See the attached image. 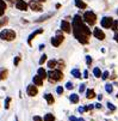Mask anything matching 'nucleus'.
Returning <instances> with one entry per match:
<instances>
[{
	"label": "nucleus",
	"instance_id": "f257e3e1",
	"mask_svg": "<svg viewBox=\"0 0 118 121\" xmlns=\"http://www.w3.org/2000/svg\"><path fill=\"white\" fill-rule=\"evenodd\" d=\"M73 32L75 39L82 43V44H87L88 43V37L91 36V30L88 26L83 24V19H81L80 16H75L73 19Z\"/></svg>",
	"mask_w": 118,
	"mask_h": 121
},
{
	"label": "nucleus",
	"instance_id": "f03ea898",
	"mask_svg": "<svg viewBox=\"0 0 118 121\" xmlns=\"http://www.w3.org/2000/svg\"><path fill=\"white\" fill-rule=\"evenodd\" d=\"M0 39L4 41H13L16 39V32L11 29H4L0 32Z\"/></svg>",
	"mask_w": 118,
	"mask_h": 121
},
{
	"label": "nucleus",
	"instance_id": "7ed1b4c3",
	"mask_svg": "<svg viewBox=\"0 0 118 121\" xmlns=\"http://www.w3.org/2000/svg\"><path fill=\"white\" fill-rule=\"evenodd\" d=\"M83 22H86V23L90 24V25H94L95 22H97V16H95V13H93L92 11L85 12V14H83Z\"/></svg>",
	"mask_w": 118,
	"mask_h": 121
},
{
	"label": "nucleus",
	"instance_id": "20e7f679",
	"mask_svg": "<svg viewBox=\"0 0 118 121\" xmlns=\"http://www.w3.org/2000/svg\"><path fill=\"white\" fill-rule=\"evenodd\" d=\"M48 78L50 82H59L63 78V74L60 70H53L48 73Z\"/></svg>",
	"mask_w": 118,
	"mask_h": 121
},
{
	"label": "nucleus",
	"instance_id": "39448f33",
	"mask_svg": "<svg viewBox=\"0 0 118 121\" xmlns=\"http://www.w3.org/2000/svg\"><path fill=\"white\" fill-rule=\"evenodd\" d=\"M29 6H30V9L32 11H36V12H39V11L43 10L42 5L39 4V1H37V0H32V1H30L29 3Z\"/></svg>",
	"mask_w": 118,
	"mask_h": 121
},
{
	"label": "nucleus",
	"instance_id": "423d86ee",
	"mask_svg": "<svg viewBox=\"0 0 118 121\" xmlns=\"http://www.w3.org/2000/svg\"><path fill=\"white\" fill-rule=\"evenodd\" d=\"M113 24V18L112 17H104L102 19V26L105 29H110Z\"/></svg>",
	"mask_w": 118,
	"mask_h": 121
},
{
	"label": "nucleus",
	"instance_id": "0eeeda50",
	"mask_svg": "<svg viewBox=\"0 0 118 121\" xmlns=\"http://www.w3.org/2000/svg\"><path fill=\"white\" fill-rule=\"evenodd\" d=\"M93 35L95 36V39H98V40H100V41H103V40L105 39V34H104V31H103L102 29H99V28H95V29H94Z\"/></svg>",
	"mask_w": 118,
	"mask_h": 121
},
{
	"label": "nucleus",
	"instance_id": "6e6552de",
	"mask_svg": "<svg viewBox=\"0 0 118 121\" xmlns=\"http://www.w3.org/2000/svg\"><path fill=\"white\" fill-rule=\"evenodd\" d=\"M63 40H64V37H63L62 35H57V36H55V37L51 39V44H53L54 47H59V46L63 42Z\"/></svg>",
	"mask_w": 118,
	"mask_h": 121
},
{
	"label": "nucleus",
	"instance_id": "1a4fd4ad",
	"mask_svg": "<svg viewBox=\"0 0 118 121\" xmlns=\"http://www.w3.org/2000/svg\"><path fill=\"white\" fill-rule=\"evenodd\" d=\"M26 92H28L29 96L33 97V96H36V95H37L38 89H37V86H35V85H29V86H28V89H26Z\"/></svg>",
	"mask_w": 118,
	"mask_h": 121
},
{
	"label": "nucleus",
	"instance_id": "9d476101",
	"mask_svg": "<svg viewBox=\"0 0 118 121\" xmlns=\"http://www.w3.org/2000/svg\"><path fill=\"white\" fill-rule=\"evenodd\" d=\"M28 4L24 1V0H17V3H16V7L20 10V11H26L28 10Z\"/></svg>",
	"mask_w": 118,
	"mask_h": 121
},
{
	"label": "nucleus",
	"instance_id": "9b49d317",
	"mask_svg": "<svg viewBox=\"0 0 118 121\" xmlns=\"http://www.w3.org/2000/svg\"><path fill=\"white\" fill-rule=\"evenodd\" d=\"M61 29H62V31H64L67 34H69L72 31V26H71V24L67 21H62L61 22Z\"/></svg>",
	"mask_w": 118,
	"mask_h": 121
},
{
	"label": "nucleus",
	"instance_id": "f8f14e48",
	"mask_svg": "<svg viewBox=\"0 0 118 121\" xmlns=\"http://www.w3.org/2000/svg\"><path fill=\"white\" fill-rule=\"evenodd\" d=\"M43 32V29H39V30H36V31H33L32 34H31V35L29 36V39H28V42H29V44L31 46V42H32V40L33 39H35L37 35H38V34H42Z\"/></svg>",
	"mask_w": 118,
	"mask_h": 121
},
{
	"label": "nucleus",
	"instance_id": "ddd939ff",
	"mask_svg": "<svg viewBox=\"0 0 118 121\" xmlns=\"http://www.w3.org/2000/svg\"><path fill=\"white\" fill-rule=\"evenodd\" d=\"M37 74L42 78V79H45V78H48V73L45 72V70H44V68H38V71H37Z\"/></svg>",
	"mask_w": 118,
	"mask_h": 121
},
{
	"label": "nucleus",
	"instance_id": "4468645a",
	"mask_svg": "<svg viewBox=\"0 0 118 121\" xmlns=\"http://www.w3.org/2000/svg\"><path fill=\"white\" fill-rule=\"evenodd\" d=\"M33 84L35 85H38V86H41V85H43V79L37 74V76H35L33 77Z\"/></svg>",
	"mask_w": 118,
	"mask_h": 121
},
{
	"label": "nucleus",
	"instance_id": "2eb2a0df",
	"mask_svg": "<svg viewBox=\"0 0 118 121\" xmlns=\"http://www.w3.org/2000/svg\"><path fill=\"white\" fill-rule=\"evenodd\" d=\"M45 101L48 102V104H53V103H54V97H53V95L51 94H45Z\"/></svg>",
	"mask_w": 118,
	"mask_h": 121
},
{
	"label": "nucleus",
	"instance_id": "dca6fc26",
	"mask_svg": "<svg viewBox=\"0 0 118 121\" xmlns=\"http://www.w3.org/2000/svg\"><path fill=\"white\" fill-rule=\"evenodd\" d=\"M7 73H8V71L6 70V68H3V70H0V79H1V80L6 79Z\"/></svg>",
	"mask_w": 118,
	"mask_h": 121
},
{
	"label": "nucleus",
	"instance_id": "f3484780",
	"mask_svg": "<svg viewBox=\"0 0 118 121\" xmlns=\"http://www.w3.org/2000/svg\"><path fill=\"white\" fill-rule=\"evenodd\" d=\"M75 5L79 9H86V4L82 1V0H75Z\"/></svg>",
	"mask_w": 118,
	"mask_h": 121
},
{
	"label": "nucleus",
	"instance_id": "a211bd4d",
	"mask_svg": "<svg viewBox=\"0 0 118 121\" xmlns=\"http://www.w3.org/2000/svg\"><path fill=\"white\" fill-rule=\"evenodd\" d=\"M86 97L87 98H93V97H95V92H94V90H92V89H88L87 91H86Z\"/></svg>",
	"mask_w": 118,
	"mask_h": 121
},
{
	"label": "nucleus",
	"instance_id": "6ab92c4d",
	"mask_svg": "<svg viewBox=\"0 0 118 121\" xmlns=\"http://www.w3.org/2000/svg\"><path fill=\"white\" fill-rule=\"evenodd\" d=\"M69 99H71L72 103H78V102H79V96H78L76 94H73V95H71Z\"/></svg>",
	"mask_w": 118,
	"mask_h": 121
},
{
	"label": "nucleus",
	"instance_id": "aec40b11",
	"mask_svg": "<svg viewBox=\"0 0 118 121\" xmlns=\"http://www.w3.org/2000/svg\"><path fill=\"white\" fill-rule=\"evenodd\" d=\"M44 121H55V116L53 114H47L44 116Z\"/></svg>",
	"mask_w": 118,
	"mask_h": 121
},
{
	"label": "nucleus",
	"instance_id": "412c9836",
	"mask_svg": "<svg viewBox=\"0 0 118 121\" xmlns=\"http://www.w3.org/2000/svg\"><path fill=\"white\" fill-rule=\"evenodd\" d=\"M56 65H57V61H56V60H50V61H48V67H49V68H54V67H56Z\"/></svg>",
	"mask_w": 118,
	"mask_h": 121
},
{
	"label": "nucleus",
	"instance_id": "4be33fe9",
	"mask_svg": "<svg viewBox=\"0 0 118 121\" xmlns=\"http://www.w3.org/2000/svg\"><path fill=\"white\" fill-rule=\"evenodd\" d=\"M53 16V13H49V14H45V16H42L41 18H38L36 22H43V21H45V19H48V18H50V17Z\"/></svg>",
	"mask_w": 118,
	"mask_h": 121
},
{
	"label": "nucleus",
	"instance_id": "5701e85b",
	"mask_svg": "<svg viewBox=\"0 0 118 121\" xmlns=\"http://www.w3.org/2000/svg\"><path fill=\"white\" fill-rule=\"evenodd\" d=\"M72 74H73L75 78H81V73H80V71H79V70H76V68L72 71Z\"/></svg>",
	"mask_w": 118,
	"mask_h": 121
},
{
	"label": "nucleus",
	"instance_id": "b1692460",
	"mask_svg": "<svg viewBox=\"0 0 118 121\" xmlns=\"http://www.w3.org/2000/svg\"><path fill=\"white\" fill-rule=\"evenodd\" d=\"M93 73H94V76L98 77V78H99V77H102V72H100V70H99L98 67H95L94 70H93Z\"/></svg>",
	"mask_w": 118,
	"mask_h": 121
},
{
	"label": "nucleus",
	"instance_id": "393cba45",
	"mask_svg": "<svg viewBox=\"0 0 118 121\" xmlns=\"http://www.w3.org/2000/svg\"><path fill=\"white\" fill-rule=\"evenodd\" d=\"M105 90H106V92L111 94V92L113 91V88H112V85H111V84H106V85H105Z\"/></svg>",
	"mask_w": 118,
	"mask_h": 121
},
{
	"label": "nucleus",
	"instance_id": "a878e982",
	"mask_svg": "<svg viewBox=\"0 0 118 121\" xmlns=\"http://www.w3.org/2000/svg\"><path fill=\"white\" fill-rule=\"evenodd\" d=\"M45 61H47V55H45V54H43V55L41 56V59H39V64H41V65H43Z\"/></svg>",
	"mask_w": 118,
	"mask_h": 121
},
{
	"label": "nucleus",
	"instance_id": "bb28decb",
	"mask_svg": "<svg viewBox=\"0 0 118 121\" xmlns=\"http://www.w3.org/2000/svg\"><path fill=\"white\" fill-rule=\"evenodd\" d=\"M10 102H11V98L7 97L6 101H5V109H8V108H10Z\"/></svg>",
	"mask_w": 118,
	"mask_h": 121
},
{
	"label": "nucleus",
	"instance_id": "cd10ccee",
	"mask_svg": "<svg viewBox=\"0 0 118 121\" xmlns=\"http://www.w3.org/2000/svg\"><path fill=\"white\" fill-rule=\"evenodd\" d=\"M112 30L113 31H117V28H118V22H113V24H112Z\"/></svg>",
	"mask_w": 118,
	"mask_h": 121
},
{
	"label": "nucleus",
	"instance_id": "c85d7f7f",
	"mask_svg": "<svg viewBox=\"0 0 118 121\" xmlns=\"http://www.w3.org/2000/svg\"><path fill=\"white\" fill-rule=\"evenodd\" d=\"M0 7H1V9H4V10H6V4H5V1H4V0H0Z\"/></svg>",
	"mask_w": 118,
	"mask_h": 121
},
{
	"label": "nucleus",
	"instance_id": "c756f323",
	"mask_svg": "<svg viewBox=\"0 0 118 121\" xmlns=\"http://www.w3.org/2000/svg\"><path fill=\"white\" fill-rule=\"evenodd\" d=\"M56 92H57L59 95L63 94V88H62V86H57V89H56Z\"/></svg>",
	"mask_w": 118,
	"mask_h": 121
},
{
	"label": "nucleus",
	"instance_id": "7c9ffc66",
	"mask_svg": "<svg viewBox=\"0 0 118 121\" xmlns=\"http://www.w3.org/2000/svg\"><path fill=\"white\" fill-rule=\"evenodd\" d=\"M107 108H109V109H111V110H116V107L112 104V103H110V102L107 103Z\"/></svg>",
	"mask_w": 118,
	"mask_h": 121
},
{
	"label": "nucleus",
	"instance_id": "2f4dec72",
	"mask_svg": "<svg viewBox=\"0 0 118 121\" xmlns=\"http://www.w3.org/2000/svg\"><path fill=\"white\" fill-rule=\"evenodd\" d=\"M69 120H71V121H85L83 119H76V117H74V116H71Z\"/></svg>",
	"mask_w": 118,
	"mask_h": 121
},
{
	"label": "nucleus",
	"instance_id": "473e14b6",
	"mask_svg": "<svg viewBox=\"0 0 118 121\" xmlns=\"http://www.w3.org/2000/svg\"><path fill=\"white\" fill-rule=\"evenodd\" d=\"M102 78H103V79H107V78H109V72L105 71V72L102 74Z\"/></svg>",
	"mask_w": 118,
	"mask_h": 121
},
{
	"label": "nucleus",
	"instance_id": "72a5a7b5",
	"mask_svg": "<svg viewBox=\"0 0 118 121\" xmlns=\"http://www.w3.org/2000/svg\"><path fill=\"white\" fill-rule=\"evenodd\" d=\"M66 88H67V89H69V90H71V89H73V84H72L71 82H68V83L66 84Z\"/></svg>",
	"mask_w": 118,
	"mask_h": 121
},
{
	"label": "nucleus",
	"instance_id": "f704fd0d",
	"mask_svg": "<svg viewBox=\"0 0 118 121\" xmlns=\"http://www.w3.org/2000/svg\"><path fill=\"white\" fill-rule=\"evenodd\" d=\"M86 62H87V65H91L92 64V59H91V56H86Z\"/></svg>",
	"mask_w": 118,
	"mask_h": 121
},
{
	"label": "nucleus",
	"instance_id": "c9c22d12",
	"mask_svg": "<svg viewBox=\"0 0 118 121\" xmlns=\"http://www.w3.org/2000/svg\"><path fill=\"white\" fill-rule=\"evenodd\" d=\"M19 60H20V58H19V56H16V58H14V66H17V65H18Z\"/></svg>",
	"mask_w": 118,
	"mask_h": 121
},
{
	"label": "nucleus",
	"instance_id": "e433bc0d",
	"mask_svg": "<svg viewBox=\"0 0 118 121\" xmlns=\"http://www.w3.org/2000/svg\"><path fill=\"white\" fill-rule=\"evenodd\" d=\"M79 91H80V92H83V91H85V84H81V85H80Z\"/></svg>",
	"mask_w": 118,
	"mask_h": 121
},
{
	"label": "nucleus",
	"instance_id": "4c0bfd02",
	"mask_svg": "<svg viewBox=\"0 0 118 121\" xmlns=\"http://www.w3.org/2000/svg\"><path fill=\"white\" fill-rule=\"evenodd\" d=\"M33 121H43L41 116H33Z\"/></svg>",
	"mask_w": 118,
	"mask_h": 121
},
{
	"label": "nucleus",
	"instance_id": "58836bf2",
	"mask_svg": "<svg viewBox=\"0 0 118 121\" xmlns=\"http://www.w3.org/2000/svg\"><path fill=\"white\" fill-rule=\"evenodd\" d=\"M114 41L118 42V31H116V34H114Z\"/></svg>",
	"mask_w": 118,
	"mask_h": 121
},
{
	"label": "nucleus",
	"instance_id": "ea45409f",
	"mask_svg": "<svg viewBox=\"0 0 118 121\" xmlns=\"http://www.w3.org/2000/svg\"><path fill=\"white\" fill-rule=\"evenodd\" d=\"M4 13H5V10H4V9H1V7H0V17H1V16L4 14Z\"/></svg>",
	"mask_w": 118,
	"mask_h": 121
},
{
	"label": "nucleus",
	"instance_id": "a19ab883",
	"mask_svg": "<svg viewBox=\"0 0 118 121\" xmlns=\"http://www.w3.org/2000/svg\"><path fill=\"white\" fill-rule=\"evenodd\" d=\"M83 78H88V72H87V71L83 72Z\"/></svg>",
	"mask_w": 118,
	"mask_h": 121
},
{
	"label": "nucleus",
	"instance_id": "79ce46f5",
	"mask_svg": "<svg viewBox=\"0 0 118 121\" xmlns=\"http://www.w3.org/2000/svg\"><path fill=\"white\" fill-rule=\"evenodd\" d=\"M97 108H100V107H102V106H100V103H97V104H94Z\"/></svg>",
	"mask_w": 118,
	"mask_h": 121
},
{
	"label": "nucleus",
	"instance_id": "37998d69",
	"mask_svg": "<svg viewBox=\"0 0 118 121\" xmlns=\"http://www.w3.org/2000/svg\"><path fill=\"white\" fill-rule=\"evenodd\" d=\"M37 1H39V3H43V1H45V0H37Z\"/></svg>",
	"mask_w": 118,
	"mask_h": 121
},
{
	"label": "nucleus",
	"instance_id": "c03bdc74",
	"mask_svg": "<svg viewBox=\"0 0 118 121\" xmlns=\"http://www.w3.org/2000/svg\"><path fill=\"white\" fill-rule=\"evenodd\" d=\"M1 25H3V23H1V22H0V28H1Z\"/></svg>",
	"mask_w": 118,
	"mask_h": 121
},
{
	"label": "nucleus",
	"instance_id": "a18cd8bd",
	"mask_svg": "<svg viewBox=\"0 0 118 121\" xmlns=\"http://www.w3.org/2000/svg\"><path fill=\"white\" fill-rule=\"evenodd\" d=\"M16 121H18V119H17V117H16Z\"/></svg>",
	"mask_w": 118,
	"mask_h": 121
},
{
	"label": "nucleus",
	"instance_id": "49530a36",
	"mask_svg": "<svg viewBox=\"0 0 118 121\" xmlns=\"http://www.w3.org/2000/svg\"><path fill=\"white\" fill-rule=\"evenodd\" d=\"M117 98H118V94H117Z\"/></svg>",
	"mask_w": 118,
	"mask_h": 121
},
{
	"label": "nucleus",
	"instance_id": "de8ad7c7",
	"mask_svg": "<svg viewBox=\"0 0 118 121\" xmlns=\"http://www.w3.org/2000/svg\"><path fill=\"white\" fill-rule=\"evenodd\" d=\"M117 14H118V11H117Z\"/></svg>",
	"mask_w": 118,
	"mask_h": 121
},
{
	"label": "nucleus",
	"instance_id": "09e8293b",
	"mask_svg": "<svg viewBox=\"0 0 118 121\" xmlns=\"http://www.w3.org/2000/svg\"><path fill=\"white\" fill-rule=\"evenodd\" d=\"M11 1H13V0H11Z\"/></svg>",
	"mask_w": 118,
	"mask_h": 121
}]
</instances>
